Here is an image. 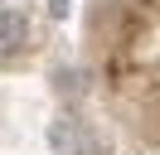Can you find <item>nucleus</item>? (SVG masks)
<instances>
[{
    "instance_id": "f257e3e1",
    "label": "nucleus",
    "mask_w": 160,
    "mask_h": 155,
    "mask_svg": "<svg viewBox=\"0 0 160 155\" xmlns=\"http://www.w3.org/2000/svg\"><path fill=\"white\" fill-rule=\"evenodd\" d=\"M49 145L58 155H102V136L92 131L82 116H58L49 126Z\"/></svg>"
},
{
    "instance_id": "f03ea898",
    "label": "nucleus",
    "mask_w": 160,
    "mask_h": 155,
    "mask_svg": "<svg viewBox=\"0 0 160 155\" xmlns=\"http://www.w3.org/2000/svg\"><path fill=\"white\" fill-rule=\"evenodd\" d=\"M24 39H29L24 15H15V10H0V53H15V48H24Z\"/></svg>"
}]
</instances>
